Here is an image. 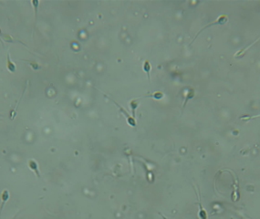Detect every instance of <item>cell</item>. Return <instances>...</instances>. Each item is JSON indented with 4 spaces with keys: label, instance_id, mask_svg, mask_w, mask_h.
<instances>
[{
    "label": "cell",
    "instance_id": "cell-1",
    "mask_svg": "<svg viewBox=\"0 0 260 219\" xmlns=\"http://www.w3.org/2000/svg\"><path fill=\"white\" fill-rule=\"evenodd\" d=\"M108 98H109V99H110V100H111V101H112V102H113V103H114V104H115V105L119 108L120 112H122V113L125 116L126 121H127V123H128L130 126H131V127H135V126H136V124H137L135 118H133V117L130 115V113H129V112H127V111H126V110H125V109H124L122 105H120V104H119L116 100L112 99L111 98H110V97H108Z\"/></svg>",
    "mask_w": 260,
    "mask_h": 219
},
{
    "label": "cell",
    "instance_id": "cell-2",
    "mask_svg": "<svg viewBox=\"0 0 260 219\" xmlns=\"http://www.w3.org/2000/svg\"><path fill=\"white\" fill-rule=\"evenodd\" d=\"M227 20H228V17L226 16V15H222V16H220L219 18H217L214 21H213V22H211V23H209V24H207L206 26H205L196 35H195V38H194V39L198 37V35L202 32V31H204L206 28H207V27H210V26H214V25H223V24H226V22H227ZM194 39L192 41V43L194 41Z\"/></svg>",
    "mask_w": 260,
    "mask_h": 219
},
{
    "label": "cell",
    "instance_id": "cell-3",
    "mask_svg": "<svg viewBox=\"0 0 260 219\" xmlns=\"http://www.w3.org/2000/svg\"><path fill=\"white\" fill-rule=\"evenodd\" d=\"M9 197H10V194H9L8 190L5 189V190L1 193V195H0V198H1V204H0V216H1V214H2V212H3V209H4V207H5V205H6V202L8 201Z\"/></svg>",
    "mask_w": 260,
    "mask_h": 219
},
{
    "label": "cell",
    "instance_id": "cell-4",
    "mask_svg": "<svg viewBox=\"0 0 260 219\" xmlns=\"http://www.w3.org/2000/svg\"><path fill=\"white\" fill-rule=\"evenodd\" d=\"M27 165H28V167H29L30 170L33 171V172H35V174L37 175L38 178L40 177V172H39V168H38V163H37L35 160H33V159L28 160Z\"/></svg>",
    "mask_w": 260,
    "mask_h": 219
},
{
    "label": "cell",
    "instance_id": "cell-5",
    "mask_svg": "<svg viewBox=\"0 0 260 219\" xmlns=\"http://www.w3.org/2000/svg\"><path fill=\"white\" fill-rule=\"evenodd\" d=\"M139 105H140V102H139V100H138V98L131 99V100H130V102H129V106H130V110H131V112H132L131 115H132L133 118L136 117V110L138 109Z\"/></svg>",
    "mask_w": 260,
    "mask_h": 219
},
{
    "label": "cell",
    "instance_id": "cell-6",
    "mask_svg": "<svg viewBox=\"0 0 260 219\" xmlns=\"http://www.w3.org/2000/svg\"><path fill=\"white\" fill-rule=\"evenodd\" d=\"M198 206H199V213H198V217L200 219H208L207 212L206 210L204 208L202 203H201V198L198 197Z\"/></svg>",
    "mask_w": 260,
    "mask_h": 219
},
{
    "label": "cell",
    "instance_id": "cell-7",
    "mask_svg": "<svg viewBox=\"0 0 260 219\" xmlns=\"http://www.w3.org/2000/svg\"><path fill=\"white\" fill-rule=\"evenodd\" d=\"M142 70L143 71L147 74V77H148V79L150 80L151 79V77H150V73H151V71H152V65L150 63L149 60H145L142 64ZM151 81V80H150Z\"/></svg>",
    "mask_w": 260,
    "mask_h": 219
},
{
    "label": "cell",
    "instance_id": "cell-8",
    "mask_svg": "<svg viewBox=\"0 0 260 219\" xmlns=\"http://www.w3.org/2000/svg\"><path fill=\"white\" fill-rule=\"evenodd\" d=\"M6 67L8 71H10L11 73H14L16 71V65L15 63L10 59V55L9 53H7V59H6Z\"/></svg>",
    "mask_w": 260,
    "mask_h": 219
},
{
    "label": "cell",
    "instance_id": "cell-9",
    "mask_svg": "<svg viewBox=\"0 0 260 219\" xmlns=\"http://www.w3.org/2000/svg\"><path fill=\"white\" fill-rule=\"evenodd\" d=\"M194 97V90L192 89V88H190V89L187 91V93H186V95H185V99H184V101H183L182 108H184V107L186 106V104H187V102H188L189 99H193Z\"/></svg>",
    "mask_w": 260,
    "mask_h": 219
},
{
    "label": "cell",
    "instance_id": "cell-10",
    "mask_svg": "<svg viewBox=\"0 0 260 219\" xmlns=\"http://www.w3.org/2000/svg\"><path fill=\"white\" fill-rule=\"evenodd\" d=\"M163 96H164V94H163L162 91H154V92H152L151 94H146V95H144L143 97L154 98V99H161L163 98Z\"/></svg>",
    "mask_w": 260,
    "mask_h": 219
},
{
    "label": "cell",
    "instance_id": "cell-11",
    "mask_svg": "<svg viewBox=\"0 0 260 219\" xmlns=\"http://www.w3.org/2000/svg\"><path fill=\"white\" fill-rule=\"evenodd\" d=\"M258 40H256V41H255L254 43H252L251 45H249V46H247V47H246L245 49H240V50H239L238 52H236V53L234 54V58H238V57H242V56H243V55H244V54L246 53V50H247V49H250V48H251L252 46H254V44H255L256 42H258Z\"/></svg>",
    "mask_w": 260,
    "mask_h": 219
},
{
    "label": "cell",
    "instance_id": "cell-12",
    "mask_svg": "<svg viewBox=\"0 0 260 219\" xmlns=\"http://www.w3.org/2000/svg\"><path fill=\"white\" fill-rule=\"evenodd\" d=\"M31 4L33 5V7H34V10H35V21L37 20V16H38V5H39V1L38 0H33L31 2Z\"/></svg>",
    "mask_w": 260,
    "mask_h": 219
},
{
    "label": "cell",
    "instance_id": "cell-13",
    "mask_svg": "<svg viewBox=\"0 0 260 219\" xmlns=\"http://www.w3.org/2000/svg\"><path fill=\"white\" fill-rule=\"evenodd\" d=\"M2 38H3L4 40L6 41V42H14V41H16V39H14L12 36L7 35V34H2Z\"/></svg>",
    "mask_w": 260,
    "mask_h": 219
},
{
    "label": "cell",
    "instance_id": "cell-14",
    "mask_svg": "<svg viewBox=\"0 0 260 219\" xmlns=\"http://www.w3.org/2000/svg\"><path fill=\"white\" fill-rule=\"evenodd\" d=\"M29 63H30L31 67H32L34 70H39V69H40L39 64H38L37 62H35V61H29Z\"/></svg>",
    "mask_w": 260,
    "mask_h": 219
},
{
    "label": "cell",
    "instance_id": "cell-15",
    "mask_svg": "<svg viewBox=\"0 0 260 219\" xmlns=\"http://www.w3.org/2000/svg\"><path fill=\"white\" fill-rule=\"evenodd\" d=\"M158 214H159V215H160V216L162 217V219H169V218H167L166 217H164V216H163V215H162V213H158Z\"/></svg>",
    "mask_w": 260,
    "mask_h": 219
},
{
    "label": "cell",
    "instance_id": "cell-16",
    "mask_svg": "<svg viewBox=\"0 0 260 219\" xmlns=\"http://www.w3.org/2000/svg\"><path fill=\"white\" fill-rule=\"evenodd\" d=\"M0 35H2V32H1V29H0Z\"/></svg>",
    "mask_w": 260,
    "mask_h": 219
},
{
    "label": "cell",
    "instance_id": "cell-17",
    "mask_svg": "<svg viewBox=\"0 0 260 219\" xmlns=\"http://www.w3.org/2000/svg\"><path fill=\"white\" fill-rule=\"evenodd\" d=\"M0 41H1V40H0Z\"/></svg>",
    "mask_w": 260,
    "mask_h": 219
}]
</instances>
